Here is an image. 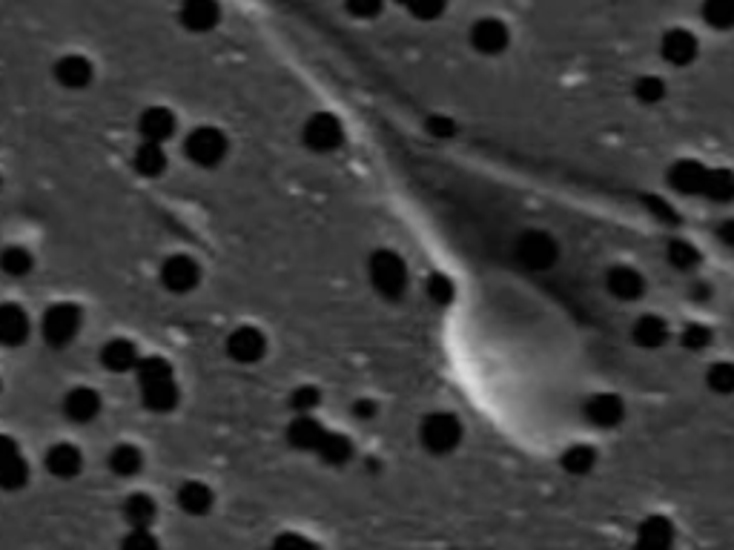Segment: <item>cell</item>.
<instances>
[{
	"mask_svg": "<svg viewBox=\"0 0 734 550\" xmlns=\"http://www.w3.org/2000/svg\"><path fill=\"white\" fill-rule=\"evenodd\" d=\"M141 467H144V456L138 447L118 445L109 453V470L118 476H135V473H141Z\"/></svg>",
	"mask_w": 734,
	"mask_h": 550,
	"instance_id": "obj_17",
	"label": "cell"
},
{
	"mask_svg": "<svg viewBox=\"0 0 734 550\" xmlns=\"http://www.w3.org/2000/svg\"><path fill=\"white\" fill-rule=\"evenodd\" d=\"M132 167H135V172L147 175V178H155V175L167 170V152L155 141H144L132 155Z\"/></svg>",
	"mask_w": 734,
	"mask_h": 550,
	"instance_id": "obj_14",
	"label": "cell"
},
{
	"mask_svg": "<svg viewBox=\"0 0 734 550\" xmlns=\"http://www.w3.org/2000/svg\"><path fill=\"white\" fill-rule=\"evenodd\" d=\"M161 281L170 293H190L201 281V267L190 255H173L161 267Z\"/></svg>",
	"mask_w": 734,
	"mask_h": 550,
	"instance_id": "obj_5",
	"label": "cell"
},
{
	"mask_svg": "<svg viewBox=\"0 0 734 550\" xmlns=\"http://www.w3.org/2000/svg\"><path fill=\"white\" fill-rule=\"evenodd\" d=\"M227 353L233 356L236 361H256L261 359V353H264V339H261L259 330H253V327H241L236 330L230 339H227Z\"/></svg>",
	"mask_w": 734,
	"mask_h": 550,
	"instance_id": "obj_13",
	"label": "cell"
},
{
	"mask_svg": "<svg viewBox=\"0 0 734 550\" xmlns=\"http://www.w3.org/2000/svg\"><path fill=\"white\" fill-rule=\"evenodd\" d=\"M135 376L141 384V399L152 413H170L178 404V384H175L173 364L161 356H147L135 364Z\"/></svg>",
	"mask_w": 734,
	"mask_h": 550,
	"instance_id": "obj_1",
	"label": "cell"
},
{
	"mask_svg": "<svg viewBox=\"0 0 734 550\" xmlns=\"http://www.w3.org/2000/svg\"><path fill=\"white\" fill-rule=\"evenodd\" d=\"M29 482V465L12 436H0V487L21 490Z\"/></svg>",
	"mask_w": 734,
	"mask_h": 550,
	"instance_id": "obj_4",
	"label": "cell"
},
{
	"mask_svg": "<svg viewBox=\"0 0 734 550\" xmlns=\"http://www.w3.org/2000/svg\"><path fill=\"white\" fill-rule=\"evenodd\" d=\"M29 336V316L18 304H0V344L18 347Z\"/></svg>",
	"mask_w": 734,
	"mask_h": 550,
	"instance_id": "obj_9",
	"label": "cell"
},
{
	"mask_svg": "<svg viewBox=\"0 0 734 550\" xmlns=\"http://www.w3.org/2000/svg\"><path fill=\"white\" fill-rule=\"evenodd\" d=\"M92 75H95V69L84 55H64L55 64V81L64 89H87L92 84Z\"/></svg>",
	"mask_w": 734,
	"mask_h": 550,
	"instance_id": "obj_8",
	"label": "cell"
},
{
	"mask_svg": "<svg viewBox=\"0 0 734 550\" xmlns=\"http://www.w3.org/2000/svg\"><path fill=\"white\" fill-rule=\"evenodd\" d=\"M379 3H382V0H350V9H353L356 15H367V12H376Z\"/></svg>",
	"mask_w": 734,
	"mask_h": 550,
	"instance_id": "obj_20",
	"label": "cell"
},
{
	"mask_svg": "<svg viewBox=\"0 0 734 550\" xmlns=\"http://www.w3.org/2000/svg\"><path fill=\"white\" fill-rule=\"evenodd\" d=\"M84 467V456L75 445H55L46 453V470L58 479H75Z\"/></svg>",
	"mask_w": 734,
	"mask_h": 550,
	"instance_id": "obj_10",
	"label": "cell"
},
{
	"mask_svg": "<svg viewBox=\"0 0 734 550\" xmlns=\"http://www.w3.org/2000/svg\"><path fill=\"white\" fill-rule=\"evenodd\" d=\"M178 508L190 516H204L207 510L213 508V490L201 482H187V485L178 490Z\"/></svg>",
	"mask_w": 734,
	"mask_h": 550,
	"instance_id": "obj_15",
	"label": "cell"
},
{
	"mask_svg": "<svg viewBox=\"0 0 734 550\" xmlns=\"http://www.w3.org/2000/svg\"><path fill=\"white\" fill-rule=\"evenodd\" d=\"M218 18H221V9L216 0H184L181 3V23L190 32H210L216 29Z\"/></svg>",
	"mask_w": 734,
	"mask_h": 550,
	"instance_id": "obj_7",
	"label": "cell"
},
{
	"mask_svg": "<svg viewBox=\"0 0 734 550\" xmlns=\"http://www.w3.org/2000/svg\"><path fill=\"white\" fill-rule=\"evenodd\" d=\"M32 253L26 250V247H6L3 253H0V270L9 275V278H23V275H29L32 270Z\"/></svg>",
	"mask_w": 734,
	"mask_h": 550,
	"instance_id": "obj_18",
	"label": "cell"
},
{
	"mask_svg": "<svg viewBox=\"0 0 734 550\" xmlns=\"http://www.w3.org/2000/svg\"><path fill=\"white\" fill-rule=\"evenodd\" d=\"M64 413L69 422H92L101 413V396L92 387H75L64 396Z\"/></svg>",
	"mask_w": 734,
	"mask_h": 550,
	"instance_id": "obj_6",
	"label": "cell"
},
{
	"mask_svg": "<svg viewBox=\"0 0 734 550\" xmlns=\"http://www.w3.org/2000/svg\"><path fill=\"white\" fill-rule=\"evenodd\" d=\"M138 347L130 339H109L101 350V364L112 373H130L138 364Z\"/></svg>",
	"mask_w": 734,
	"mask_h": 550,
	"instance_id": "obj_12",
	"label": "cell"
},
{
	"mask_svg": "<svg viewBox=\"0 0 734 550\" xmlns=\"http://www.w3.org/2000/svg\"><path fill=\"white\" fill-rule=\"evenodd\" d=\"M187 158L198 164V167H216L218 161L227 155V138L224 132L216 127H201L190 132L187 144H184Z\"/></svg>",
	"mask_w": 734,
	"mask_h": 550,
	"instance_id": "obj_3",
	"label": "cell"
},
{
	"mask_svg": "<svg viewBox=\"0 0 734 550\" xmlns=\"http://www.w3.org/2000/svg\"><path fill=\"white\" fill-rule=\"evenodd\" d=\"M127 550H152L158 548V539L152 536L150 528H132V533L124 539Z\"/></svg>",
	"mask_w": 734,
	"mask_h": 550,
	"instance_id": "obj_19",
	"label": "cell"
},
{
	"mask_svg": "<svg viewBox=\"0 0 734 550\" xmlns=\"http://www.w3.org/2000/svg\"><path fill=\"white\" fill-rule=\"evenodd\" d=\"M84 324V316L75 304H55L44 313V321H41V333H44L46 344L52 347H66L69 341L78 336Z\"/></svg>",
	"mask_w": 734,
	"mask_h": 550,
	"instance_id": "obj_2",
	"label": "cell"
},
{
	"mask_svg": "<svg viewBox=\"0 0 734 550\" xmlns=\"http://www.w3.org/2000/svg\"><path fill=\"white\" fill-rule=\"evenodd\" d=\"M141 135L144 141H155V144H164L170 135L175 132V115L167 106H150L144 115H141Z\"/></svg>",
	"mask_w": 734,
	"mask_h": 550,
	"instance_id": "obj_11",
	"label": "cell"
},
{
	"mask_svg": "<svg viewBox=\"0 0 734 550\" xmlns=\"http://www.w3.org/2000/svg\"><path fill=\"white\" fill-rule=\"evenodd\" d=\"M155 513H158V508L147 493H132L124 502V519L130 522V528H150L155 522Z\"/></svg>",
	"mask_w": 734,
	"mask_h": 550,
	"instance_id": "obj_16",
	"label": "cell"
}]
</instances>
